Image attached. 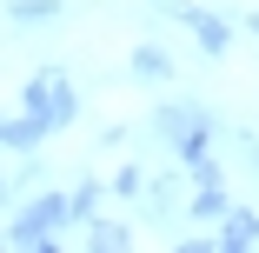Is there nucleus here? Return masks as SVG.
Wrapping results in <instances>:
<instances>
[{"label": "nucleus", "mask_w": 259, "mask_h": 253, "mask_svg": "<svg viewBox=\"0 0 259 253\" xmlns=\"http://www.w3.org/2000/svg\"><path fill=\"white\" fill-rule=\"evenodd\" d=\"M60 233H73V227H67V193L47 187V193H33L27 207L7 220L0 246H7V253H60Z\"/></svg>", "instance_id": "1"}, {"label": "nucleus", "mask_w": 259, "mask_h": 253, "mask_svg": "<svg viewBox=\"0 0 259 253\" xmlns=\"http://www.w3.org/2000/svg\"><path fill=\"white\" fill-rule=\"evenodd\" d=\"M20 107H33L47 127L60 133V127L80 120V87L67 80V67H33V80L20 87Z\"/></svg>", "instance_id": "2"}, {"label": "nucleus", "mask_w": 259, "mask_h": 253, "mask_svg": "<svg viewBox=\"0 0 259 253\" xmlns=\"http://www.w3.org/2000/svg\"><path fill=\"white\" fill-rule=\"evenodd\" d=\"M166 147H173L180 167L199 160V154H213V147H220V114H213V107H186V120L166 133Z\"/></svg>", "instance_id": "3"}, {"label": "nucleus", "mask_w": 259, "mask_h": 253, "mask_svg": "<svg viewBox=\"0 0 259 253\" xmlns=\"http://www.w3.org/2000/svg\"><path fill=\"white\" fill-rule=\"evenodd\" d=\"M206 246H213V253H252L259 246V213L252 207H226L213 220V233H206Z\"/></svg>", "instance_id": "4"}, {"label": "nucleus", "mask_w": 259, "mask_h": 253, "mask_svg": "<svg viewBox=\"0 0 259 253\" xmlns=\"http://www.w3.org/2000/svg\"><path fill=\"white\" fill-rule=\"evenodd\" d=\"M180 20H186V33L199 40V54H206V60H220L226 47H233V14H213V7H180Z\"/></svg>", "instance_id": "5"}, {"label": "nucleus", "mask_w": 259, "mask_h": 253, "mask_svg": "<svg viewBox=\"0 0 259 253\" xmlns=\"http://www.w3.org/2000/svg\"><path fill=\"white\" fill-rule=\"evenodd\" d=\"M47 140H54V127H47L33 107H20L14 120H0V154H14V160H20V154H40Z\"/></svg>", "instance_id": "6"}, {"label": "nucleus", "mask_w": 259, "mask_h": 253, "mask_svg": "<svg viewBox=\"0 0 259 253\" xmlns=\"http://www.w3.org/2000/svg\"><path fill=\"white\" fill-rule=\"evenodd\" d=\"M233 207V193H226V180H206V187H193V200L180 207V220H193V227H213L220 213Z\"/></svg>", "instance_id": "7"}, {"label": "nucleus", "mask_w": 259, "mask_h": 253, "mask_svg": "<svg viewBox=\"0 0 259 253\" xmlns=\"http://www.w3.org/2000/svg\"><path fill=\"white\" fill-rule=\"evenodd\" d=\"M80 240H87L93 253H126V246H133V227H126V220H100V213H93V220H80Z\"/></svg>", "instance_id": "8"}, {"label": "nucleus", "mask_w": 259, "mask_h": 253, "mask_svg": "<svg viewBox=\"0 0 259 253\" xmlns=\"http://www.w3.org/2000/svg\"><path fill=\"white\" fill-rule=\"evenodd\" d=\"M67 14V0H7V20L20 27V33H33V27H54Z\"/></svg>", "instance_id": "9"}, {"label": "nucleus", "mask_w": 259, "mask_h": 253, "mask_svg": "<svg viewBox=\"0 0 259 253\" xmlns=\"http://www.w3.org/2000/svg\"><path fill=\"white\" fill-rule=\"evenodd\" d=\"M126 67H133V80H173V74H180V67H173V54H166V47H153V40H140V47H133Z\"/></svg>", "instance_id": "10"}, {"label": "nucleus", "mask_w": 259, "mask_h": 253, "mask_svg": "<svg viewBox=\"0 0 259 253\" xmlns=\"http://www.w3.org/2000/svg\"><path fill=\"white\" fill-rule=\"evenodd\" d=\"M140 200H146V213L160 220V227H173V220H180V193H173V173H160V180H153Z\"/></svg>", "instance_id": "11"}, {"label": "nucleus", "mask_w": 259, "mask_h": 253, "mask_svg": "<svg viewBox=\"0 0 259 253\" xmlns=\"http://www.w3.org/2000/svg\"><path fill=\"white\" fill-rule=\"evenodd\" d=\"M100 200H107V180H80V187L67 193V227L93 220V213H100Z\"/></svg>", "instance_id": "12"}, {"label": "nucleus", "mask_w": 259, "mask_h": 253, "mask_svg": "<svg viewBox=\"0 0 259 253\" xmlns=\"http://www.w3.org/2000/svg\"><path fill=\"white\" fill-rule=\"evenodd\" d=\"M107 193H113V200H140V193H146V167H120V173L107 180Z\"/></svg>", "instance_id": "13"}, {"label": "nucleus", "mask_w": 259, "mask_h": 253, "mask_svg": "<svg viewBox=\"0 0 259 253\" xmlns=\"http://www.w3.org/2000/svg\"><path fill=\"white\" fill-rule=\"evenodd\" d=\"M7 200H14V187H7V167H0V207H7Z\"/></svg>", "instance_id": "14"}]
</instances>
